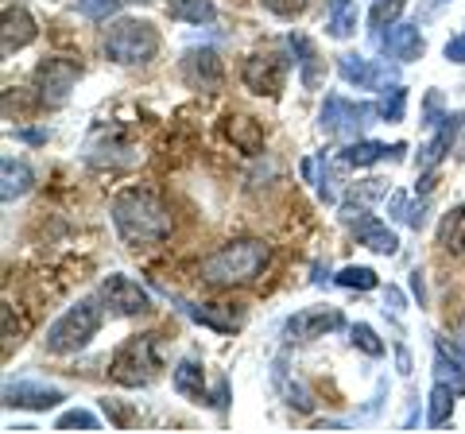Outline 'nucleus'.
Listing matches in <instances>:
<instances>
[{
	"label": "nucleus",
	"mask_w": 465,
	"mask_h": 434,
	"mask_svg": "<svg viewBox=\"0 0 465 434\" xmlns=\"http://www.w3.org/2000/svg\"><path fill=\"white\" fill-rule=\"evenodd\" d=\"M407 0H372V12H369V24L372 32H384L388 24H396V16L403 12Z\"/></svg>",
	"instance_id": "obj_33"
},
{
	"label": "nucleus",
	"mask_w": 465,
	"mask_h": 434,
	"mask_svg": "<svg viewBox=\"0 0 465 434\" xmlns=\"http://www.w3.org/2000/svg\"><path fill=\"white\" fill-rule=\"evenodd\" d=\"M101 302H105L113 314H124V318L152 311V295L143 291L133 276H121V271H113V276L101 283Z\"/></svg>",
	"instance_id": "obj_10"
},
{
	"label": "nucleus",
	"mask_w": 465,
	"mask_h": 434,
	"mask_svg": "<svg viewBox=\"0 0 465 434\" xmlns=\"http://www.w3.org/2000/svg\"><path fill=\"white\" fill-rule=\"evenodd\" d=\"M124 0H78V8L85 12L90 20H105V16H113L116 8H121Z\"/></svg>",
	"instance_id": "obj_36"
},
{
	"label": "nucleus",
	"mask_w": 465,
	"mask_h": 434,
	"mask_svg": "<svg viewBox=\"0 0 465 434\" xmlns=\"http://www.w3.org/2000/svg\"><path fill=\"white\" fill-rule=\"evenodd\" d=\"M454 334H458V338H461V341H465V311H461V314H458V322H454Z\"/></svg>",
	"instance_id": "obj_42"
},
{
	"label": "nucleus",
	"mask_w": 465,
	"mask_h": 434,
	"mask_svg": "<svg viewBox=\"0 0 465 434\" xmlns=\"http://www.w3.org/2000/svg\"><path fill=\"white\" fill-rule=\"evenodd\" d=\"M442 54H446V59H450V63H458V66H465V35H454V39H450V43H446V47H442Z\"/></svg>",
	"instance_id": "obj_39"
},
{
	"label": "nucleus",
	"mask_w": 465,
	"mask_h": 434,
	"mask_svg": "<svg viewBox=\"0 0 465 434\" xmlns=\"http://www.w3.org/2000/svg\"><path fill=\"white\" fill-rule=\"evenodd\" d=\"M454 388L450 384H434L430 388V396H427V427H442V423H450V415H454Z\"/></svg>",
	"instance_id": "obj_27"
},
{
	"label": "nucleus",
	"mask_w": 465,
	"mask_h": 434,
	"mask_svg": "<svg viewBox=\"0 0 465 434\" xmlns=\"http://www.w3.org/2000/svg\"><path fill=\"white\" fill-rule=\"evenodd\" d=\"M439 109H442V97L430 90V94H427V105H423V124H427V128H434V124L442 121V117H439Z\"/></svg>",
	"instance_id": "obj_38"
},
{
	"label": "nucleus",
	"mask_w": 465,
	"mask_h": 434,
	"mask_svg": "<svg viewBox=\"0 0 465 434\" xmlns=\"http://www.w3.org/2000/svg\"><path fill=\"white\" fill-rule=\"evenodd\" d=\"M434 380L450 384L454 392H465V345L450 338H434Z\"/></svg>",
	"instance_id": "obj_16"
},
{
	"label": "nucleus",
	"mask_w": 465,
	"mask_h": 434,
	"mask_svg": "<svg viewBox=\"0 0 465 434\" xmlns=\"http://www.w3.org/2000/svg\"><path fill=\"white\" fill-rule=\"evenodd\" d=\"M396 148H388V143H381V140H353L349 148H341V163L345 167H372V163H381V159H388Z\"/></svg>",
	"instance_id": "obj_25"
},
{
	"label": "nucleus",
	"mask_w": 465,
	"mask_h": 434,
	"mask_svg": "<svg viewBox=\"0 0 465 434\" xmlns=\"http://www.w3.org/2000/svg\"><path fill=\"white\" fill-rule=\"evenodd\" d=\"M372 117H376V105H361V101H349L341 94H330L322 101V117H318V124H322L326 136L353 140V136H361L372 124Z\"/></svg>",
	"instance_id": "obj_6"
},
{
	"label": "nucleus",
	"mask_w": 465,
	"mask_h": 434,
	"mask_svg": "<svg viewBox=\"0 0 465 434\" xmlns=\"http://www.w3.org/2000/svg\"><path fill=\"white\" fill-rule=\"evenodd\" d=\"M78 78H82L78 63H70V59H43L35 66V97H39V105H47V109L66 105V97L78 85Z\"/></svg>",
	"instance_id": "obj_7"
},
{
	"label": "nucleus",
	"mask_w": 465,
	"mask_h": 434,
	"mask_svg": "<svg viewBox=\"0 0 465 434\" xmlns=\"http://www.w3.org/2000/svg\"><path fill=\"white\" fill-rule=\"evenodd\" d=\"M376 47L396 63H415L423 59V32L415 24H388V32H376Z\"/></svg>",
	"instance_id": "obj_13"
},
{
	"label": "nucleus",
	"mask_w": 465,
	"mask_h": 434,
	"mask_svg": "<svg viewBox=\"0 0 465 434\" xmlns=\"http://www.w3.org/2000/svg\"><path fill=\"white\" fill-rule=\"evenodd\" d=\"M159 369H163V357H159V334H136L128 338L121 350L113 353V380L121 388H148Z\"/></svg>",
	"instance_id": "obj_3"
},
{
	"label": "nucleus",
	"mask_w": 465,
	"mask_h": 434,
	"mask_svg": "<svg viewBox=\"0 0 465 434\" xmlns=\"http://www.w3.org/2000/svg\"><path fill=\"white\" fill-rule=\"evenodd\" d=\"M341 217H345L349 233L357 237V244H365V249L381 252V256H396L400 252V237L391 233V229L376 213H369L365 206H345Z\"/></svg>",
	"instance_id": "obj_8"
},
{
	"label": "nucleus",
	"mask_w": 465,
	"mask_h": 434,
	"mask_svg": "<svg viewBox=\"0 0 465 434\" xmlns=\"http://www.w3.org/2000/svg\"><path fill=\"white\" fill-rule=\"evenodd\" d=\"M179 311L186 318H194L198 326L217 330V334H232V330L241 326V314H232L229 307H217V302H186V299H179Z\"/></svg>",
	"instance_id": "obj_19"
},
{
	"label": "nucleus",
	"mask_w": 465,
	"mask_h": 434,
	"mask_svg": "<svg viewBox=\"0 0 465 434\" xmlns=\"http://www.w3.org/2000/svg\"><path fill=\"white\" fill-rule=\"evenodd\" d=\"M105 54L121 66L152 63L159 54V32L148 20H116L105 32Z\"/></svg>",
	"instance_id": "obj_5"
},
{
	"label": "nucleus",
	"mask_w": 465,
	"mask_h": 434,
	"mask_svg": "<svg viewBox=\"0 0 465 434\" xmlns=\"http://www.w3.org/2000/svg\"><path fill=\"white\" fill-rule=\"evenodd\" d=\"M461 159H465V143H461Z\"/></svg>",
	"instance_id": "obj_43"
},
{
	"label": "nucleus",
	"mask_w": 465,
	"mask_h": 434,
	"mask_svg": "<svg viewBox=\"0 0 465 434\" xmlns=\"http://www.w3.org/2000/svg\"><path fill=\"white\" fill-rule=\"evenodd\" d=\"M260 5H264L272 16H283V20H291V16H299L302 8L311 5V0H260Z\"/></svg>",
	"instance_id": "obj_37"
},
{
	"label": "nucleus",
	"mask_w": 465,
	"mask_h": 434,
	"mask_svg": "<svg viewBox=\"0 0 465 434\" xmlns=\"http://www.w3.org/2000/svg\"><path fill=\"white\" fill-rule=\"evenodd\" d=\"M333 280H338V287H349V291H372V287H376V271H372V268L349 264V268H341Z\"/></svg>",
	"instance_id": "obj_31"
},
{
	"label": "nucleus",
	"mask_w": 465,
	"mask_h": 434,
	"mask_svg": "<svg viewBox=\"0 0 465 434\" xmlns=\"http://www.w3.org/2000/svg\"><path fill=\"white\" fill-rule=\"evenodd\" d=\"M171 16L186 24H210L217 16V8H213V0H174Z\"/></svg>",
	"instance_id": "obj_30"
},
{
	"label": "nucleus",
	"mask_w": 465,
	"mask_h": 434,
	"mask_svg": "<svg viewBox=\"0 0 465 434\" xmlns=\"http://www.w3.org/2000/svg\"><path fill=\"white\" fill-rule=\"evenodd\" d=\"M439 244L450 256H465V206H454L439 225Z\"/></svg>",
	"instance_id": "obj_26"
},
{
	"label": "nucleus",
	"mask_w": 465,
	"mask_h": 434,
	"mask_svg": "<svg viewBox=\"0 0 465 434\" xmlns=\"http://www.w3.org/2000/svg\"><path fill=\"white\" fill-rule=\"evenodd\" d=\"M35 35H39V27L32 20V12H27L24 5H8L5 20H0V51H5V59L24 51L27 43H35Z\"/></svg>",
	"instance_id": "obj_14"
},
{
	"label": "nucleus",
	"mask_w": 465,
	"mask_h": 434,
	"mask_svg": "<svg viewBox=\"0 0 465 434\" xmlns=\"http://www.w3.org/2000/svg\"><path fill=\"white\" fill-rule=\"evenodd\" d=\"M384 302H388V307H391V311H396V314L403 311V295L396 291V287H388V295H384Z\"/></svg>",
	"instance_id": "obj_40"
},
{
	"label": "nucleus",
	"mask_w": 465,
	"mask_h": 434,
	"mask_svg": "<svg viewBox=\"0 0 465 434\" xmlns=\"http://www.w3.org/2000/svg\"><path fill=\"white\" fill-rule=\"evenodd\" d=\"M391 217H400V222H407L411 229H423L427 225V202H419V206H407L403 194H391Z\"/></svg>",
	"instance_id": "obj_32"
},
{
	"label": "nucleus",
	"mask_w": 465,
	"mask_h": 434,
	"mask_svg": "<svg viewBox=\"0 0 465 434\" xmlns=\"http://www.w3.org/2000/svg\"><path fill=\"white\" fill-rule=\"evenodd\" d=\"M225 396H229V388L222 380V384H217V396H213V408H225Z\"/></svg>",
	"instance_id": "obj_41"
},
{
	"label": "nucleus",
	"mask_w": 465,
	"mask_h": 434,
	"mask_svg": "<svg viewBox=\"0 0 465 434\" xmlns=\"http://www.w3.org/2000/svg\"><path fill=\"white\" fill-rule=\"evenodd\" d=\"M225 136L232 140V148H241L244 155L264 152V128H260V121L244 117V113H229L225 117Z\"/></svg>",
	"instance_id": "obj_20"
},
{
	"label": "nucleus",
	"mask_w": 465,
	"mask_h": 434,
	"mask_svg": "<svg viewBox=\"0 0 465 434\" xmlns=\"http://www.w3.org/2000/svg\"><path fill=\"white\" fill-rule=\"evenodd\" d=\"M222 59H217V51L210 47H194L183 54V82L191 85V90H202V94H213L222 90Z\"/></svg>",
	"instance_id": "obj_12"
},
{
	"label": "nucleus",
	"mask_w": 465,
	"mask_h": 434,
	"mask_svg": "<svg viewBox=\"0 0 465 434\" xmlns=\"http://www.w3.org/2000/svg\"><path fill=\"white\" fill-rule=\"evenodd\" d=\"M97 330H101L97 299H82L63 318H54V322L47 326V338H43V345H47V353H78L82 345H90V338L97 334Z\"/></svg>",
	"instance_id": "obj_4"
},
{
	"label": "nucleus",
	"mask_w": 465,
	"mask_h": 434,
	"mask_svg": "<svg viewBox=\"0 0 465 434\" xmlns=\"http://www.w3.org/2000/svg\"><path fill=\"white\" fill-rule=\"evenodd\" d=\"M275 388H280V396H283V403L287 408H295V411H302V415H311L314 411V396H311V388L299 380V376H291L287 372V365L283 360H275Z\"/></svg>",
	"instance_id": "obj_21"
},
{
	"label": "nucleus",
	"mask_w": 465,
	"mask_h": 434,
	"mask_svg": "<svg viewBox=\"0 0 465 434\" xmlns=\"http://www.w3.org/2000/svg\"><path fill=\"white\" fill-rule=\"evenodd\" d=\"M465 128V113H446V117L434 124V136L419 148V171H430L434 163H442L446 159V152L454 148V140H458V133Z\"/></svg>",
	"instance_id": "obj_15"
},
{
	"label": "nucleus",
	"mask_w": 465,
	"mask_h": 434,
	"mask_svg": "<svg viewBox=\"0 0 465 434\" xmlns=\"http://www.w3.org/2000/svg\"><path fill=\"white\" fill-rule=\"evenodd\" d=\"M403 113H407V90L403 85H388L381 94V101H376V117L396 124V121H403Z\"/></svg>",
	"instance_id": "obj_29"
},
{
	"label": "nucleus",
	"mask_w": 465,
	"mask_h": 434,
	"mask_svg": "<svg viewBox=\"0 0 465 434\" xmlns=\"http://www.w3.org/2000/svg\"><path fill=\"white\" fill-rule=\"evenodd\" d=\"M287 47L291 54H295V63L302 70V85L307 90H314L318 78H322V63H318V51H314V43L307 35H287Z\"/></svg>",
	"instance_id": "obj_23"
},
{
	"label": "nucleus",
	"mask_w": 465,
	"mask_h": 434,
	"mask_svg": "<svg viewBox=\"0 0 465 434\" xmlns=\"http://www.w3.org/2000/svg\"><path fill=\"white\" fill-rule=\"evenodd\" d=\"M241 82L249 85L252 94H260V97H280L283 82H287V63L275 51H256V54L244 59Z\"/></svg>",
	"instance_id": "obj_9"
},
{
	"label": "nucleus",
	"mask_w": 465,
	"mask_h": 434,
	"mask_svg": "<svg viewBox=\"0 0 465 434\" xmlns=\"http://www.w3.org/2000/svg\"><path fill=\"white\" fill-rule=\"evenodd\" d=\"M5 403L8 408H27V411H47L63 403V392L51 384H32V380H16L5 384Z\"/></svg>",
	"instance_id": "obj_17"
},
{
	"label": "nucleus",
	"mask_w": 465,
	"mask_h": 434,
	"mask_svg": "<svg viewBox=\"0 0 465 434\" xmlns=\"http://www.w3.org/2000/svg\"><path fill=\"white\" fill-rule=\"evenodd\" d=\"M0 175H5V186H0V198H5V202L24 198L27 191H32V182H35L32 167L20 163V159H12V155H5V163H0Z\"/></svg>",
	"instance_id": "obj_22"
},
{
	"label": "nucleus",
	"mask_w": 465,
	"mask_h": 434,
	"mask_svg": "<svg viewBox=\"0 0 465 434\" xmlns=\"http://www.w3.org/2000/svg\"><path fill=\"white\" fill-rule=\"evenodd\" d=\"M345 322L338 307H302L283 322V338L287 341H314L326 338L330 330H338Z\"/></svg>",
	"instance_id": "obj_11"
},
{
	"label": "nucleus",
	"mask_w": 465,
	"mask_h": 434,
	"mask_svg": "<svg viewBox=\"0 0 465 434\" xmlns=\"http://www.w3.org/2000/svg\"><path fill=\"white\" fill-rule=\"evenodd\" d=\"M338 74L349 85H357V90H381V85H388V70L365 59V54H338Z\"/></svg>",
	"instance_id": "obj_18"
},
{
	"label": "nucleus",
	"mask_w": 465,
	"mask_h": 434,
	"mask_svg": "<svg viewBox=\"0 0 465 434\" xmlns=\"http://www.w3.org/2000/svg\"><path fill=\"white\" fill-rule=\"evenodd\" d=\"M174 392L186 396V399H206V376H202V365L194 357H186L174 365Z\"/></svg>",
	"instance_id": "obj_24"
},
{
	"label": "nucleus",
	"mask_w": 465,
	"mask_h": 434,
	"mask_svg": "<svg viewBox=\"0 0 465 434\" xmlns=\"http://www.w3.org/2000/svg\"><path fill=\"white\" fill-rule=\"evenodd\" d=\"M54 430H101V423H97V415H94V411H82V408H74V411L58 415Z\"/></svg>",
	"instance_id": "obj_35"
},
{
	"label": "nucleus",
	"mask_w": 465,
	"mask_h": 434,
	"mask_svg": "<svg viewBox=\"0 0 465 434\" xmlns=\"http://www.w3.org/2000/svg\"><path fill=\"white\" fill-rule=\"evenodd\" d=\"M349 338H353V345L361 353H369V357H384V341L376 338V330L365 326V322H357L353 330H349Z\"/></svg>",
	"instance_id": "obj_34"
},
{
	"label": "nucleus",
	"mask_w": 465,
	"mask_h": 434,
	"mask_svg": "<svg viewBox=\"0 0 465 434\" xmlns=\"http://www.w3.org/2000/svg\"><path fill=\"white\" fill-rule=\"evenodd\" d=\"M113 225L121 233L124 244H155V241H167L171 237V210L167 202L159 198L148 186H128L113 198Z\"/></svg>",
	"instance_id": "obj_1"
},
{
	"label": "nucleus",
	"mask_w": 465,
	"mask_h": 434,
	"mask_svg": "<svg viewBox=\"0 0 465 434\" xmlns=\"http://www.w3.org/2000/svg\"><path fill=\"white\" fill-rule=\"evenodd\" d=\"M272 260V249L264 241H232L225 244V249L210 252L206 260H202V280L213 283V287H237V283H252L260 271L268 268Z\"/></svg>",
	"instance_id": "obj_2"
},
{
	"label": "nucleus",
	"mask_w": 465,
	"mask_h": 434,
	"mask_svg": "<svg viewBox=\"0 0 465 434\" xmlns=\"http://www.w3.org/2000/svg\"><path fill=\"white\" fill-rule=\"evenodd\" d=\"M326 27L333 39H349L357 32V8L353 0H330V16H326Z\"/></svg>",
	"instance_id": "obj_28"
}]
</instances>
